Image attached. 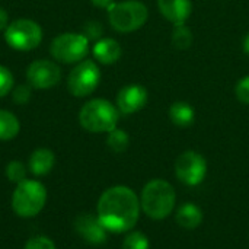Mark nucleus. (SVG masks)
Listing matches in <instances>:
<instances>
[{
	"instance_id": "nucleus-1",
	"label": "nucleus",
	"mask_w": 249,
	"mask_h": 249,
	"mask_svg": "<svg viewBox=\"0 0 249 249\" xmlns=\"http://www.w3.org/2000/svg\"><path fill=\"white\" fill-rule=\"evenodd\" d=\"M140 214V201L136 193L124 185L111 187L98 201V219L108 232L123 233L134 228Z\"/></svg>"
},
{
	"instance_id": "nucleus-2",
	"label": "nucleus",
	"mask_w": 249,
	"mask_h": 249,
	"mask_svg": "<svg viewBox=\"0 0 249 249\" xmlns=\"http://www.w3.org/2000/svg\"><path fill=\"white\" fill-rule=\"evenodd\" d=\"M175 190L165 179L149 181L142 191L140 206L143 212L153 220L168 217L175 207Z\"/></svg>"
},
{
	"instance_id": "nucleus-3",
	"label": "nucleus",
	"mask_w": 249,
	"mask_h": 249,
	"mask_svg": "<svg viewBox=\"0 0 249 249\" xmlns=\"http://www.w3.org/2000/svg\"><path fill=\"white\" fill-rule=\"evenodd\" d=\"M79 121L90 133H109L117 128L118 109L107 99H92L82 107Z\"/></svg>"
},
{
	"instance_id": "nucleus-4",
	"label": "nucleus",
	"mask_w": 249,
	"mask_h": 249,
	"mask_svg": "<svg viewBox=\"0 0 249 249\" xmlns=\"http://www.w3.org/2000/svg\"><path fill=\"white\" fill-rule=\"evenodd\" d=\"M47 190L45 187L34 179H23L13 191L12 207L20 217H34L45 206Z\"/></svg>"
},
{
	"instance_id": "nucleus-5",
	"label": "nucleus",
	"mask_w": 249,
	"mask_h": 249,
	"mask_svg": "<svg viewBox=\"0 0 249 249\" xmlns=\"http://www.w3.org/2000/svg\"><path fill=\"white\" fill-rule=\"evenodd\" d=\"M149 12L144 3L139 0H125L112 3L108 7L111 26L118 32H133L142 28L147 20Z\"/></svg>"
},
{
	"instance_id": "nucleus-6",
	"label": "nucleus",
	"mask_w": 249,
	"mask_h": 249,
	"mask_svg": "<svg viewBox=\"0 0 249 249\" xmlns=\"http://www.w3.org/2000/svg\"><path fill=\"white\" fill-rule=\"evenodd\" d=\"M51 55L61 63L71 64L82 61L89 53V39L83 34L67 32L55 36L50 45Z\"/></svg>"
},
{
	"instance_id": "nucleus-7",
	"label": "nucleus",
	"mask_w": 249,
	"mask_h": 249,
	"mask_svg": "<svg viewBox=\"0 0 249 249\" xmlns=\"http://www.w3.org/2000/svg\"><path fill=\"white\" fill-rule=\"evenodd\" d=\"M4 39L13 50L29 51L41 44L42 29L31 19H18L7 25L4 31Z\"/></svg>"
},
{
	"instance_id": "nucleus-8",
	"label": "nucleus",
	"mask_w": 249,
	"mask_h": 249,
	"mask_svg": "<svg viewBox=\"0 0 249 249\" xmlns=\"http://www.w3.org/2000/svg\"><path fill=\"white\" fill-rule=\"evenodd\" d=\"M101 80V70L92 60L80 61L69 74L67 88L69 90L77 96L83 98L90 95L99 85Z\"/></svg>"
},
{
	"instance_id": "nucleus-9",
	"label": "nucleus",
	"mask_w": 249,
	"mask_h": 249,
	"mask_svg": "<svg viewBox=\"0 0 249 249\" xmlns=\"http://www.w3.org/2000/svg\"><path fill=\"white\" fill-rule=\"evenodd\" d=\"M206 172H207L206 159L194 150L184 152L175 162V175L185 185L190 187L198 185L206 178Z\"/></svg>"
},
{
	"instance_id": "nucleus-10",
	"label": "nucleus",
	"mask_w": 249,
	"mask_h": 249,
	"mask_svg": "<svg viewBox=\"0 0 249 249\" xmlns=\"http://www.w3.org/2000/svg\"><path fill=\"white\" fill-rule=\"evenodd\" d=\"M26 79L31 86L36 89H48L55 86L61 79L60 67L48 60H36L29 64Z\"/></svg>"
},
{
	"instance_id": "nucleus-11",
	"label": "nucleus",
	"mask_w": 249,
	"mask_h": 249,
	"mask_svg": "<svg viewBox=\"0 0 249 249\" xmlns=\"http://www.w3.org/2000/svg\"><path fill=\"white\" fill-rule=\"evenodd\" d=\"M76 232L89 244L101 245L107 241V229L102 226L101 220L93 214H79L74 220Z\"/></svg>"
},
{
	"instance_id": "nucleus-12",
	"label": "nucleus",
	"mask_w": 249,
	"mask_h": 249,
	"mask_svg": "<svg viewBox=\"0 0 249 249\" xmlns=\"http://www.w3.org/2000/svg\"><path fill=\"white\" fill-rule=\"evenodd\" d=\"M147 104V90L140 85H128L117 95V107L123 114H134Z\"/></svg>"
},
{
	"instance_id": "nucleus-13",
	"label": "nucleus",
	"mask_w": 249,
	"mask_h": 249,
	"mask_svg": "<svg viewBox=\"0 0 249 249\" xmlns=\"http://www.w3.org/2000/svg\"><path fill=\"white\" fill-rule=\"evenodd\" d=\"M158 7L163 18L174 25L185 23L193 10L191 0H158Z\"/></svg>"
},
{
	"instance_id": "nucleus-14",
	"label": "nucleus",
	"mask_w": 249,
	"mask_h": 249,
	"mask_svg": "<svg viewBox=\"0 0 249 249\" xmlns=\"http://www.w3.org/2000/svg\"><path fill=\"white\" fill-rule=\"evenodd\" d=\"M93 57L102 64H112L121 57V45L112 38H102L93 45Z\"/></svg>"
},
{
	"instance_id": "nucleus-15",
	"label": "nucleus",
	"mask_w": 249,
	"mask_h": 249,
	"mask_svg": "<svg viewBox=\"0 0 249 249\" xmlns=\"http://www.w3.org/2000/svg\"><path fill=\"white\" fill-rule=\"evenodd\" d=\"M55 163V156L50 149H36L29 158V171L34 175L42 177L48 174Z\"/></svg>"
},
{
	"instance_id": "nucleus-16",
	"label": "nucleus",
	"mask_w": 249,
	"mask_h": 249,
	"mask_svg": "<svg viewBox=\"0 0 249 249\" xmlns=\"http://www.w3.org/2000/svg\"><path fill=\"white\" fill-rule=\"evenodd\" d=\"M177 223L184 229H197L203 222V212L193 203L182 204L177 212Z\"/></svg>"
},
{
	"instance_id": "nucleus-17",
	"label": "nucleus",
	"mask_w": 249,
	"mask_h": 249,
	"mask_svg": "<svg viewBox=\"0 0 249 249\" xmlns=\"http://www.w3.org/2000/svg\"><path fill=\"white\" fill-rule=\"evenodd\" d=\"M169 118L177 127L187 128V127L193 125L194 118H196V112H194V108L190 104H187V102H175L169 108Z\"/></svg>"
},
{
	"instance_id": "nucleus-18",
	"label": "nucleus",
	"mask_w": 249,
	"mask_h": 249,
	"mask_svg": "<svg viewBox=\"0 0 249 249\" xmlns=\"http://www.w3.org/2000/svg\"><path fill=\"white\" fill-rule=\"evenodd\" d=\"M20 130L19 120L15 117V114L0 109V140H12L18 136Z\"/></svg>"
},
{
	"instance_id": "nucleus-19",
	"label": "nucleus",
	"mask_w": 249,
	"mask_h": 249,
	"mask_svg": "<svg viewBox=\"0 0 249 249\" xmlns=\"http://www.w3.org/2000/svg\"><path fill=\"white\" fill-rule=\"evenodd\" d=\"M107 143H108V146H109L111 150H114V152H117V153H121V152H124V150L128 147L130 137H128V134H127L124 130L114 128L112 131L108 133Z\"/></svg>"
},
{
	"instance_id": "nucleus-20",
	"label": "nucleus",
	"mask_w": 249,
	"mask_h": 249,
	"mask_svg": "<svg viewBox=\"0 0 249 249\" xmlns=\"http://www.w3.org/2000/svg\"><path fill=\"white\" fill-rule=\"evenodd\" d=\"M172 44L178 50H187L193 44V34L191 31L182 23L175 25V29L172 32Z\"/></svg>"
},
{
	"instance_id": "nucleus-21",
	"label": "nucleus",
	"mask_w": 249,
	"mask_h": 249,
	"mask_svg": "<svg viewBox=\"0 0 249 249\" xmlns=\"http://www.w3.org/2000/svg\"><path fill=\"white\" fill-rule=\"evenodd\" d=\"M150 244L149 239L144 233L142 232H133L130 233L124 242H123V249H149Z\"/></svg>"
},
{
	"instance_id": "nucleus-22",
	"label": "nucleus",
	"mask_w": 249,
	"mask_h": 249,
	"mask_svg": "<svg viewBox=\"0 0 249 249\" xmlns=\"http://www.w3.org/2000/svg\"><path fill=\"white\" fill-rule=\"evenodd\" d=\"M6 177H7L9 181L16 182V184H19L23 179H26L25 178L26 177V169H25L23 163L19 162V160H13V162L7 163V166H6Z\"/></svg>"
},
{
	"instance_id": "nucleus-23",
	"label": "nucleus",
	"mask_w": 249,
	"mask_h": 249,
	"mask_svg": "<svg viewBox=\"0 0 249 249\" xmlns=\"http://www.w3.org/2000/svg\"><path fill=\"white\" fill-rule=\"evenodd\" d=\"M13 86V74L4 66H0V98L6 96Z\"/></svg>"
},
{
	"instance_id": "nucleus-24",
	"label": "nucleus",
	"mask_w": 249,
	"mask_h": 249,
	"mask_svg": "<svg viewBox=\"0 0 249 249\" xmlns=\"http://www.w3.org/2000/svg\"><path fill=\"white\" fill-rule=\"evenodd\" d=\"M23 249H57L54 242L47 238V236H35V238H31L25 248Z\"/></svg>"
},
{
	"instance_id": "nucleus-25",
	"label": "nucleus",
	"mask_w": 249,
	"mask_h": 249,
	"mask_svg": "<svg viewBox=\"0 0 249 249\" xmlns=\"http://www.w3.org/2000/svg\"><path fill=\"white\" fill-rule=\"evenodd\" d=\"M235 93H236L238 101H241L245 105H249V76L242 77L238 82V85L235 88Z\"/></svg>"
},
{
	"instance_id": "nucleus-26",
	"label": "nucleus",
	"mask_w": 249,
	"mask_h": 249,
	"mask_svg": "<svg viewBox=\"0 0 249 249\" xmlns=\"http://www.w3.org/2000/svg\"><path fill=\"white\" fill-rule=\"evenodd\" d=\"M83 35L88 39H96L102 35V26L99 22H88L83 28Z\"/></svg>"
},
{
	"instance_id": "nucleus-27",
	"label": "nucleus",
	"mask_w": 249,
	"mask_h": 249,
	"mask_svg": "<svg viewBox=\"0 0 249 249\" xmlns=\"http://www.w3.org/2000/svg\"><path fill=\"white\" fill-rule=\"evenodd\" d=\"M29 98H31V88L26 86V85L18 86V88L15 89V92H13V101H15L16 104L23 105V104H26V102L29 101Z\"/></svg>"
},
{
	"instance_id": "nucleus-28",
	"label": "nucleus",
	"mask_w": 249,
	"mask_h": 249,
	"mask_svg": "<svg viewBox=\"0 0 249 249\" xmlns=\"http://www.w3.org/2000/svg\"><path fill=\"white\" fill-rule=\"evenodd\" d=\"M7 25H9V15L3 7H0V29H6Z\"/></svg>"
},
{
	"instance_id": "nucleus-29",
	"label": "nucleus",
	"mask_w": 249,
	"mask_h": 249,
	"mask_svg": "<svg viewBox=\"0 0 249 249\" xmlns=\"http://www.w3.org/2000/svg\"><path fill=\"white\" fill-rule=\"evenodd\" d=\"M90 1H92L93 6L101 7V9H108L114 3V0H90Z\"/></svg>"
},
{
	"instance_id": "nucleus-30",
	"label": "nucleus",
	"mask_w": 249,
	"mask_h": 249,
	"mask_svg": "<svg viewBox=\"0 0 249 249\" xmlns=\"http://www.w3.org/2000/svg\"><path fill=\"white\" fill-rule=\"evenodd\" d=\"M244 51L249 55V34L245 36V39H244Z\"/></svg>"
}]
</instances>
